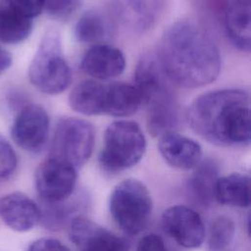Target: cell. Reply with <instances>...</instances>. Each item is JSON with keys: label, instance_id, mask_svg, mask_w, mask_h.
Instances as JSON below:
<instances>
[{"label": "cell", "instance_id": "obj_1", "mask_svg": "<svg viewBox=\"0 0 251 251\" xmlns=\"http://www.w3.org/2000/svg\"><path fill=\"white\" fill-rule=\"evenodd\" d=\"M156 56L168 78L185 88L207 85L221 72V54L216 43L191 22L172 25Z\"/></svg>", "mask_w": 251, "mask_h": 251}, {"label": "cell", "instance_id": "obj_2", "mask_svg": "<svg viewBox=\"0 0 251 251\" xmlns=\"http://www.w3.org/2000/svg\"><path fill=\"white\" fill-rule=\"evenodd\" d=\"M190 127L210 143L241 147L250 143L249 94L242 89L208 91L195 98L186 111Z\"/></svg>", "mask_w": 251, "mask_h": 251}, {"label": "cell", "instance_id": "obj_3", "mask_svg": "<svg viewBox=\"0 0 251 251\" xmlns=\"http://www.w3.org/2000/svg\"><path fill=\"white\" fill-rule=\"evenodd\" d=\"M155 55L143 56L135 69L134 85L147 108V127L153 136L173 131L180 124V109Z\"/></svg>", "mask_w": 251, "mask_h": 251}, {"label": "cell", "instance_id": "obj_4", "mask_svg": "<svg viewBox=\"0 0 251 251\" xmlns=\"http://www.w3.org/2000/svg\"><path fill=\"white\" fill-rule=\"evenodd\" d=\"M146 150V138L138 124L120 120L110 124L104 133L99 164L110 173H119L135 166Z\"/></svg>", "mask_w": 251, "mask_h": 251}, {"label": "cell", "instance_id": "obj_5", "mask_svg": "<svg viewBox=\"0 0 251 251\" xmlns=\"http://www.w3.org/2000/svg\"><path fill=\"white\" fill-rule=\"evenodd\" d=\"M152 208L149 190L135 178L122 180L110 195V215L119 228L128 235L138 234L147 226Z\"/></svg>", "mask_w": 251, "mask_h": 251}, {"label": "cell", "instance_id": "obj_6", "mask_svg": "<svg viewBox=\"0 0 251 251\" xmlns=\"http://www.w3.org/2000/svg\"><path fill=\"white\" fill-rule=\"evenodd\" d=\"M27 74L30 83L42 93L55 95L69 87L72 71L65 60L61 40L56 31H48L43 36Z\"/></svg>", "mask_w": 251, "mask_h": 251}, {"label": "cell", "instance_id": "obj_7", "mask_svg": "<svg viewBox=\"0 0 251 251\" xmlns=\"http://www.w3.org/2000/svg\"><path fill=\"white\" fill-rule=\"evenodd\" d=\"M94 139V127L89 122L73 117L61 118L55 126L51 156L75 169L80 168L92 154Z\"/></svg>", "mask_w": 251, "mask_h": 251}, {"label": "cell", "instance_id": "obj_8", "mask_svg": "<svg viewBox=\"0 0 251 251\" xmlns=\"http://www.w3.org/2000/svg\"><path fill=\"white\" fill-rule=\"evenodd\" d=\"M76 169L71 164L50 156L36 169L35 187L41 201L57 202L73 195L76 185Z\"/></svg>", "mask_w": 251, "mask_h": 251}, {"label": "cell", "instance_id": "obj_9", "mask_svg": "<svg viewBox=\"0 0 251 251\" xmlns=\"http://www.w3.org/2000/svg\"><path fill=\"white\" fill-rule=\"evenodd\" d=\"M49 126V116L45 109L36 104H28L23 107L15 118L11 135L22 149L37 153L47 141Z\"/></svg>", "mask_w": 251, "mask_h": 251}, {"label": "cell", "instance_id": "obj_10", "mask_svg": "<svg viewBox=\"0 0 251 251\" xmlns=\"http://www.w3.org/2000/svg\"><path fill=\"white\" fill-rule=\"evenodd\" d=\"M69 234L73 244L83 251H124L129 249L128 241L116 235L97 223L75 216L69 224Z\"/></svg>", "mask_w": 251, "mask_h": 251}, {"label": "cell", "instance_id": "obj_11", "mask_svg": "<svg viewBox=\"0 0 251 251\" xmlns=\"http://www.w3.org/2000/svg\"><path fill=\"white\" fill-rule=\"evenodd\" d=\"M164 230L184 248L199 247L205 239V226L197 212L184 205H175L162 215Z\"/></svg>", "mask_w": 251, "mask_h": 251}, {"label": "cell", "instance_id": "obj_12", "mask_svg": "<svg viewBox=\"0 0 251 251\" xmlns=\"http://www.w3.org/2000/svg\"><path fill=\"white\" fill-rule=\"evenodd\" d=\"M80 68L87 75L106 80L123 74L126 68V59L118 48L98 43L84 53L80 61Z\"/></svg>", "mask_w": 251, "mask_h": 251}, {"label": "cell", "instance_id": "obj_13", "mask_svg": "<svg viewBox=\"0 0 251 251\" xmlns=\"http://www.w3.org/2000/svg\"><path fill=\"white\" fill-rule=\"evenodd\" d=\"M158 149L163 159L178 170H193L202 158L199 143L175 130L159 136Z\"/></svg>", "mask_w": 251, "mask_h": 251}, {"label": "cell", "instance_id": "obj_14", "mask_svg": "<svg viewBox=\"0 0 251 251\" xmlns=\"http://www.w3.org/2000/svg\"><path fill=\"white\" fill-rule=\"evenodd\" d=\"M0 219L11 229L24 232L39 223L40 209L25 194L12 192L0 198Z\"/></svg>", "mask_w": 251, "mask_h": 251}, {"label": "cell", "instance_id": "obj_15", "mask_svg": "<svg viewBox=\"0 0 251 251\" xmlns=\"http://www.w3.org/2000/svg\"><path fill=\"white\" fill-rule=\"evenodd\" d=\"M224 24L229 41L237 49L251 47V0H226Z\"/></svg>", "mask_w": 251, "mask_h": 251}, {"label": "cell", "instance_id": "obj_16", "mask_svg": "<svg viewBox=\"0 0 251 251\" xmlns=\"http://www.w3.org/2000/svg\"><path fill=\"white\" fill-rule=\"evenodd\" d=\"M107 85L87 79L76 84L69 95L71 108L85 116L105 114Z\"/></svg>", "mask_w": 251, "mask_h": 251}, {"label": "cell", "instance_id": "obj_17", "mask_svg": "<svg viewBox=\"0 0 251 251\" xmlns=\"http://www.w3.org/2000/svg\"><path fill=\"white\" fill-rule=\"evenodd\" d=\"M115 6L117 15L124 25L142 31L156 21L161 0H116Z\"/></svg>", "mask_w": 251, "mask_h": 251}, {"label": "cell", "instance_id": "obj_18", "mask_svg": "<svg viewBox=\"0 0 251 251\" xmlns=\"http://www.w3.org/2000/svg\"><path fill=\"white\" fill-rule=\"evenodd\" d=\"M250 176L245 174L232 173L218 177L214 196L223 205L246 208L250 205Z\"/></svg>", "mask_w": 251, "mask_h": 251}, {"label": "cell", "instance_id": "obj_19", "mask_svg": "<svg viewBox=\"0 0 251 251\" xmlns=\"http://www.w3.org/2000/svg\"><path fill=\"white\" fill-rule=\"evenodd\" d=\"M141 105V95L134 84L113 82L107 85L105 114L113 117H128Z\"/></svg>", "mask_w": 251, "mask_h": 251}, {"label": "cell", "instance_id": "obj_20", "mask_svg": "<svg viewBox=\"0 0 251 251\" xmlns=\"http://www.w3.org/2000/svg\"><path fill=\"white\" fill-rule=\"evenodd\" d=\"M193 170L187 182L188 191L197 203L203 206L209 205L215 198V185L218 179L217 165L210 160L200 161Z\"/></svg>", "mask_w": 251, "mask_h": 251}, {"label": "cell", "instance_id": "obj_21", "mask_svg": "<svg viewBox=\"0 0 251 251\" xmlns=\"http://www.w3.org/2000/svg\"><path fill=\"white\" fill-rule=\"evenodd\" d=\"M32 19L9 6L0 7V42L17 44L25 41L31 33Z\"/></svg>", "mask_w": 251, "mask_h": 251}, {"label": "cell", "instance_id": "obj_22", "mask_svg": "<svg viewBox=\"0 0 251 251\" xmlns=\"http://www.w3.org/2000/svg\"><path fill=\"white\" fill-rule=\"evenodd\" d=\"M71 196L65 200L57 202L42 201L43 206L40 209L39 222L46 228L58 230L64 227L67 224L77 216L79 210V201L70 200Z\"/></svg>", "mask_w": 251, "mask_h": 251}, {"label": "cell", "instance_id": "obj_23", "mask_svg": "<svg viewBox=\"0 0 251 251\" xmlns=\"http://www.w3.org/2000/svg\"><path fill=\"white\" fill-rule=\"evenodd\" d=\"M110 30L107 19L96 11L83 14L75 24V35L81 43L98 44L104 40Z\"/></svg>", "mask_w": 251, "mask_h": 251}, {"label": "cell", "instance_id": "obj_24", "mask_svg": "<svg viewBox=\"0 0 251 251\" xmlns=\"http://www.w3.org/2000/svg\"><path fill=\"white\" fill-rule=\"evenodd\" d=\"M234 234L233 221L226 216L217 217L209 228L208 246L211 250H225L232 242Z\"/></svg>", "mask_w": 251, "mask_h": 251}, {"label": "cell", "instance_id": "obj_25", "mask_svg": "<svg viewBox=\"0 0 251 251\" xmlns=\"http://www.w3.org/2000/svg\"><path fill=\"white\" fill-rule=\"evenodd\" d=\"M80 0H45L43 10L58 20L70 18L80 7Z\"/></svg>", "mask_w": 251, "mask_h": 251}, {"label": "cell", "instance_id": "obj_26", "mask_svg": "<svg viewBox=\"0 0 251 251\" xmlns=\"http://www.w3.org/2000/svg\"><path fill=\"white\" fill-rule=\"evenodd\" d=\"M17 155L9 141L0 134V179L9 177L16 170Z\"/></svg>", "mask_w": 251, "mask_h": 251}, {"label": "cell", "instance_id": "obj_27", "mask_svg": "<svg viewBox=\"0 0 251 251\" xmlns=\"http://www.w3.org/2000/svg\"><path fill=\"white\" fill-rule=\"evenodd\" d=\"M7 6L32 19L38 16L44 8L45 0H5Z\"/></svg>", "mask_w": 251, "mask_h": 251}, {"label": "cell", "instance_id": "obj_28", "mask_svg": "<svg viewBox=\"0 0 251 251\" xmlns=\"http://www.w3.org/2000/svg\"><path fill=\"white\" fill-rule=\"evenodd\" d=\"M137 250L139 251H149V250H154V251H163L166 250V243L164 239L156 234V233H148L142 236L138 243H137Z\"/></svg>", "mask_w": 251, "mask_h": 251}, {"label": "cell", "instance_id": "obj_29", "mask_svg": "<svg viewBox=\"0 0 251 251\" xmlns=\"http://www.w3.org/2000/svg\"><path fill=\"white\" fill-rule=\"evenodd\" d=\"M28 250L30 251H65L69 250V248L64 245L60 240L56 238H50V237H43L38 238L30 243L28 246Z\"/></svg>", "mask_w": 251, "mask_h": 251}, {"label": "cell", "instance_id": "obj_30", "mask_svg": "<svg viewBox=\"0 0 251 251\" xmlns=\"http://www.w3.org/2000/svg\"><path fill=\"white\" fill-rule=\"evenodd\" d=\"M12 55L6 49L0 47V75L11 67L12 65Z\"/></svg>", "mask_w": 251, "mask_h": 251}]
</instances>
